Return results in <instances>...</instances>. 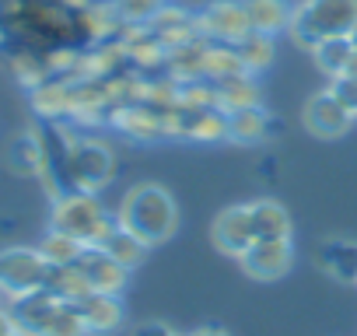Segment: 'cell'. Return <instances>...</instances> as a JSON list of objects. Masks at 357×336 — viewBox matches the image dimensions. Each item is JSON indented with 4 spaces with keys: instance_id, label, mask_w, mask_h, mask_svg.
Instances as JSON below:
<instances>
[{
    "instance_id": "obj_1",
    "label": "cell",
    "mask_w": 357,
    "mask_h": 336,
    "mask_svg": "<svg viewBox=\"0 0 357 336\" xmlns=\"http://www.w3.org/2000/svg\"><path fill=\"white\" fill-rule=\"evenodd\" d=\"M116 221L133 231L140 242L147 245H161L168 242L175 231H178V204L175 197L158 186V183H140L133 190H126L119 211H116Z\"/></svg>"
},
{
    "instance_id": "obj_2",
    "label": "cell",
    "mask_w": 357,
    "mask_h": 336,
    "mask_svg": "<svg viewBox=\"0 0 357 336\" xmlns=\"http://www.w3.org/2000/svg\"><path fill=\"white\" fill-rule=\"evenodd\" d=\"M116 176V154L109 151V144L95 140V137H74L60 168V183H56V197L63 193H102Z\"/></svg>"
},
{
    "instance_id": "obj_3",
    "label": "cell",
    "mask_w": 357,
    "mask_h": 336,
    "mask_svg": "<svg viewBox=\"0 0 357 336\" xmlns=\"http://www.w3.org/2000/svg\"><path fill=\"white\" fill-rule=\"evenodd\" d=\"M354 29H357V0H301L287 25L294 43L305 49H315L322 39L350 36Z\"/></svg>"
},
{
    "instance_id": "obj_4",
    "label": "cell",
    "mask_w": 357,
    "mask_h": 336,
    "mask_svg": "<svg viewBox=\"0 0 357 336\" xmlns=\"http://www.w3.org/2000/svg\"><path fill=\"white\" fill-rule=\"evenodd\" d=\"M50 228L77 238L81 245L95 249L105 242V235L116 228V217H109V211L102 207L98 193H63L53 197V211H50Z\"/></svg>"
},
{
    "instance_id": "obj_5",
    "label": "cell",
    "mask_w": 357,
    "mask_h": 336,
    "mask_svg": "<svg viewBox=\"0 0 357 336\" xmlns=\"http://www.w3.org/2000/svg\"><path fill=\"white\" fill-rule=\"evenodd\" d=\"M46 273H50V263L39 252V245L36 249H29V245L0 249V294L8 301L46 287Z\"/></svg>"
},
{
    "instance_id": "obj_6",
    "label": "cell",
    "mask_w": 357,
    "mask_h": 336,
    "mask_svg": "<svg viewBox=\"0 0 357 336\" xmlns=\"http://www.w3.org/2000/svg\"><path fill=\"white\" fill-rule=\"evenodd\" d=\"M197 32L211 43L235 46L238 39H245L252 32L245 0H211V4L197 15Z\"/></svg>"
},
{
    "instance_id": "obj_7",
    "label": "cell",
    "mask_w": 357,
    "mask_h": 336,
    "mask_svg": "<svg viewBox=\"0 0 357 336\" xmlns=\"http://www.w3.org/2000/svg\"><path fill=\"white\" fill-rule=\"evenodd\" d=\"M354 112L333 95V88H326V91H319V95H312L308 102H305V126H308V133H315V137H322V140H336V137H343L350 126H354Z\"/></svg>"
},
{
    "instance_id": "obj_8",
    "label": "cell",
    "mask_w": 357,
    "mask_h": 336,
    "mask_svg": "<svg viewBox=\"0 0 357 336\" xmlns=\"http://www.w3.org/2000/svg\"><path fill=\"white\" fill-rule=\"evenodd\" d=\"M214 245L235 259H242L252 242H256V224H252V207L245 204H235V207H225L218 217H214Z\"/></svg>"
},
{
    "instance_id": "obj_9",
    "label": "cell",
    "mask_w": 357,
    "mask_h": 336,
    "mask_svg": "<svg viewBox=\"0 0 357 336\" xmlns=\"http://www.w3.org/2000/svg\"><path fill=\"white\" fill-rule=\"evenodd\" d=\"M242 266L256 280H277L294 266V245L277 238H256L252 249L242 256Z\"/></svg>"
},
{
    "instance_id": "obj_10",
    "label": "cell",
    "mask_w": 357,
    "mask_h": 336,
    "mask_svg": "<svg viewBox=\"0 0 357 336\" xmlns=\"http://www.w3.org/2000/svg\"><path fill=\"white\" fill-rule=\"evenodd\" d=\"M60 308V298L50 294L46 287L32 291V294H22V298H11L8 301V312H11V322L18 333L25 336H43V329L50 326V319L56 315Z\"/></svg>"
},
{
    "instance_id": "obj_11",
    "label": "cell",
    "mask_w": 357,
    "mask_h": 336,
    "mask_svg": "<svg viewBox=\"0 0 357 336\" xmlns=\"http://www.w3.org/2000/svg\"><path fill=\"white\" fill-rule=\"evenodd\" d=\"M74 266L84 273L88 287L91 291H102V294H123V287L130 280V270L123 263H116L105 249H84Z\"/></svg>"
},
{
    "instance_id": "obj_12",
    "label": "cell",
    "mask_w": 357,
    "mask_h": 336,
    "mask_svg": "<svg viewBox=\"0 0 357 336\" xmlns=\"http://www.w3.org/2000/svg\"><path fill=\"white\" fill-rule=\"evenodd\" d=\"M74 305H77V312H81V319H84V326H88V333H91V336L116 333V329L123 326V315H126V308H123L119 294L88 291V294H84V298H77Z\"/></svg>"
},
{
    "instance_id": "obj_13",
    "label": "cell",
    "mask_w": 357,
    "mask_h": 336,
    "mask_svg": "<svg viewBox=\"0 0 357 336\" xmlns=\"http://www.w3.org/2000/svg\"><path fill=\"white\" fill-rule=\"evenodd\" d=\"M207 53H211V39H204V36H197L183 46H172L168 56H165L168 77H175L178 84L207 77Z\"/></svg>"
},
{
    "instance_id": "obj_14",
    "label": "cell",
    "mask_w": 357,
    "mask_h": 336,
    "mask_svg": "<svg viewBox=\"0 0 357 336\" xmlns=\"http://www.w3.org/2000/svg\"><path fill=\"white\" fill-rule=\"evenodd\" d=\"M29 95H32L36 116L46 123L70 119V112H74V81H67V77H50L39 88H32Z\"/></svg>"
},
{
    "instance_id": "obj_15",
    "label": "cell",
    "mask_w": 357,
    "mask_h": 336,
    "mask_svg": "<svg viewBox=\"0 0 357 336\" xmlns=\"http://www.w3.org/2000/svg\"><path fill=\"white\" fill-rule=\"evenodd\" d=\"M8 165L15 176H39L46 172V140L43 130H25L8 144Z\"/></svg>"
},
{
    "instance_id": "obj_16",
    "label": "cell",
    "mask_w": 357,
    "mask_h": 336,
    "mask_svg": "<svg viewBox=\"0 0 357 336\" xmlns=\"http://www.w3.org/2000/svg\"><path fill=\"white\" fill-rule=\"evenodd\" d=\"M147 29L165 43V49L183 46V43H190V39L200 36V32H197V15H190L186 8H178V4H165V8L151 18Z\"/></svg>"
},
{
    "instance_id": "obj_17",
    "label": "cell",
    "mask_w": 357,
    "mask_h": 336,
    "mask_svg": "<svg viewBox=\"0 0 357 336\" xmlns=\"http://www.w3.org/2000/svg\"><path fill=\"white\" fill-rule=\"evenodd\" d=\"M319 266L343 284H357V242L350 238H326L315 252Z\"/></svg>"
},
{
    "instance_id": "obj_18",
    "label": "cell",
    "mask_w": 357,
    "mask_h": 336,
    "mask_svg": "<svg viewBox=\"0 0 357 336\" xmlns=\"http://www.w3.org/2000/svg\"><path fill=\"white\" fill-rule=\"evenodd\" d=\"M214 88H218V109L228 112V116L259 105V88H256L252 74H235V77L214 81Z\"/></svg>"
},
{
    "instance_id": "obj_19",
    "label": "cell",
    "mask_w": 357,
    "mask_h": 336,
    "mask_svg": "<svg viewBox=\"0 0 357 336\" xmlns=\"http://www.w3.org/2000/svg\"><path fill=\"white\" fill-rule=\"evenodd\" d=\"M270 133H273V119L266 116L263 105L242 109V112H231L228 116V140H235V144H259Z\"/></svg>"
},
{
    "instance_id": "obj_20",
    "label": "cell",
    "mask_w": 357,
    "mask_h": 336,
    "mask_svg": "<svg viewBox=\"0 0 357 336\" xmlns=\"http://www.w3.org/2000/svg\"><path fill=\"white\" fill-rule=\"evenodd\" d=\"M249 8V25L252 32H263V36H277L291 25V15L294 8L287 0H245Z\"/></svg>"
},
{
    "instance_id": "obj_21",
    "label": "cell",
    "mask_w": 357,
    "mask_h": 336,
    "mask_svg": "<svg viewBox=\"0 0 357 336\" xmlns=\"http://www.w3.org/2000/svg\"><path fill=\"white\" fill-rule=\"evenodd\" d=\"M252 207V224H256V238H277V242H291V214L277 204V200H256Z\"/></svg>"
},
{
    "instance_id": "obj_22",
    "label": "cell",
    "mask_w": 357,
    "mask_h": 336,
    "mask_svg": "<svg viewBox=\"0 0 357 336\" xmlns=\"http://www.w3.org/2000/svg\"><path fill=\"white\" fill-rule=\"evenodd\" d=\"M95 249H105L116 263H123L126 270H133V266H140V263L147 259V249H151V245H147V242H140L133 231H126V228L116 221V228H112V231L105 235V242H102V245H95Z\"/></svg>"
},
{
    "instance_id": "obj_23",
    "label": "cell",
    "mask_w": 357,
    "mask_h": 336,
    "mask_svg": "<svg viewBox=\"0 0 357 336\" xmlns=\"http://www.w3.org/2000/svg\"><path fill=\"white\" fill-rule=\"evenodd\" d=\"M77 18H81V25L88 29V36L95 43H109L116 36V29H123L112 0H95V4H88L84 11H77Z\"/></svg>"
},
{
    "instance_id": "obj_24",
    "label": "cell",
    "mask_w": 357,
    "mask_h": 336,
    "mask_svg": "<svg viewBox=\"0 0 357 336\" xmlns=\"http://www.w3.org/2000/svg\"><path fill=\"white\" fill-rule=\"evenodd\" d=\"M354 49H357V46L350 43V36H336V39H322L312 53H315V63H319L322 74H329V77H343L347 67H350Z\"/></svg>"
},
{
    "instance_id": "obj_25",
    "label": "cell",
    "mask_w": 357,
    "mask_h": 336,
    "mask_svg": "<svg viewBox=\"0 0 357 336\" xmlns=\"http://www.w3.org/2000/svg\"><path fill=\"white\" fill-rule=\"evenodd\" d=\"M84 249H88V245H81L77 238H70V235H63V231H56V228H50V231L43 235V242H39V252L46 256L50 266H74Z\"/></svg>"
},
{
    "instance_id": "obj_26",
    "label": "cell",
    "mask_w": 357,
    "mask_h": 336,
    "mask_svg": "<svg viewBox=\"0 0 357 336\" xmlns=\"http://www.w3.org/2000/svg\"><path fill=\"white\" fill-rule=\"evenodd\" d=\"M46 291L56 294L60 301H77V298H84L91 287H88V280H84V273H81L77 266H50V273H46Z\"/></svg>"
},
{
    "instance_id": "obj_27",
    "label": "cell",
    "mask_w": 357,
    "mask_h": 336,
    "mask_svg": "<svg viewBox=\"0 0 357 336\" xmlns=\"http://www.w3.org/2000/svg\"><path fill=\"white\" fill-rule=\"evenodd\" d=\"M242 63L249 74H263L270 63H273V36H263V32H249L245 39L235 43Z\"/></svg>"
},
{
    "instance_id": "obj_28",
    "label": "cell",
    "mask_w": 357,
    "mask_h": 336,
    "mask_svg": "<svg viewBox=\"0 0 357 336\" xmlns=\"http://www.w3.org/2000/svg\"><path fill=\"white\" fill-rule=\"evenodd\" d=\"M235 74H249L238 49L228 46V43H211V53H207V81H225V77H235Z\"/></svg>"
},
{
    "instance_id": "obj_29",
    "label": "cell",
    "mask_w": 357,
    "mask_h": 336,
    "mask_svg": "<svg viewBox=\"0 0 357 336\" xmlns=\"http://www.w3.org/2000/svg\"><path fill=\"white\" fill-rule=\"evenodd\" d=\"M8 67H11L15 81H18L22 88H29V91L53 77V74H50V63H46V60H39V56H32V53H15Z\"/></svg>"
},
{
    "instance_id": "obj_30",
    "label": "cell",
    "mask_w": 357,
    "mask_h": 336,
    "mask_svg": "<svg viewBox=\"0 0 357 336\" xmlns=\"http://www.w3.org/2000/svg\"><path fill=\"white\" fill-rule=\"evenodd\" d=\"M43 336H91V333H88V326H84L77 305H74V301H60V308H56V315L50 319V326L43 329Z\"/></svg>"
},
{
    "instance_id": "obj_31",
    "label": "cell",
    "mask_w": 357,
    "mask_h": 336,
    "mask_svg": "<svg viewBox=\"0 0 357 336\" xmlns=\"http://www.w3.org/2000/svg\"><path fill=\"white\" fill-rule=\"evenodd\" d=\"M168 4V0H112V8L123 25H151V18Z\"/></svg>"
},
{
    "instance_id": "obj_32",
    "label": "cell",
    "mask_w": 357,
    "mask_h": 336,
    "mask_svg": "<svg viewBox=\"0 0 357 336\" xmlns=\"http://www.w3.org/2000/svg\"><path fill=\"white\" fill-rule=\"evenodd\" d=\"M333 95L357 116V81L354 77H333Z\"/></svg>"
},
{
    "instance_id": "obj_33",
    "label": "cell",
    "mask_w": 357,
    "mask_h": 336,
    "mask_svg": "<svg viewBox=\"0 0 357 336\" xmlns=\"http://www.w3.org/2000/svg\"><path fill=\"white\" fill-rule=\"evenodd\" d=\"M133 336H178V333L168 329L165 322H140V326L133 329Z\"/></svg>"
},
{
    "instance_id": "obj_34",
    "label": "cell",
    "mask_w": 357,
    "mask_h": 336,
    "mask_svg": "<svg viewBox=\"0 0 357 336\" xmlns=\"http://www.w3.org/2000/svg\"><path fill=\"white\" fill-rule=\"evenodd\" d=\"M15 333V322H11V312L0 308V336H11Z\"/></svg>"
},
{
    "instance_id": "obj_35",
    "label": "cell",
    "mask_w": 357,
    "mask_h": 336,
    "mask_svg": "<svg viewBox=\"0 0 357 336\" xmlns=\"http://www.w3.org/2000/svg\"><path fill=\"white\" fill-rule=\"evenodd\" d=\"M190 336H228L221 326H200V329H193Z\"/></svg>"
},
{
    "instance_id": "obj_36",
    "label": "cell",
    "mask_w": 357,
    "mask_h": 336,
    "mask_svg": "<svg viewBox=\"0 0 357 336\" xmlns=\"http://www.w3.org/2000/svg\"><path fill=\"white\" fill-rule=\"evenodd\" d=\"M63 8H70V11H84L88 4H95V0H60Z\"/></svg>"
},
{
    "instance_id": "obj_37",
    "label": "cell",
    "mask_w": 357,
    "mask_h": 336,
    "mask_svg": "<svg viewBox=\"0 0 357 336\" xmlns=\"http://www.w3.org/2000/svg\"><path fill=\"white\" fill-rule=\"evenodd\" d=\"M343 77H354L357 81V49H354V56H350V67H347V74Z\"/></svg>"
},
{
    "instance_id": "obj_38",
    "label": "cell",
    "mask_w": 357,
    "mask_h": 336,
    "mask_svg": "<svg viewBox=\"0 0 357 336\" xmlns=\"http://www.w3.org/2000/svg\"><path fill=\"white\" fill-rule=\"evenodd\" d=\"M8 43V29H4V18H0V46Z\"/></svg>"
},
{
    "instance_id": "obj_39",
    "label": "cell",
    "mask_w": 357,
    "mask_h": 336,
    "mask_svg": "<svg viewBox=\"0 0 357 336\" xmlns=\"http://www.w3.org/2000/svg\"><path fill=\"white\" fill-rule=\"evenodd\" d=\"M350 43H354V46H357V29H354V32H350Z\"/></svg>"
},
{
    "instance_id": "obj_40",
    "label": "cell",
    "mask_w": 357,
    "mask_h": 336,
    "mask_svg": "<svg viewBox=\"0 0 357 336\" xmlns=\"http://www.w3.org/2000/svg\"><path fill=\"white\" fill-rule=\"evenodd\" d=\"M0 308H8V298L4 294H0Z\"/></svg>"
},
{
    "instance_id": "obj_41",
    "label": "cell",
    "mask_w": 357,
    "mask_h": 336,
    "mask_svg": "<svg viewBox=\"0 0 357 336\" xmlns=\"http://www.w3.org/2000/svg\"><path fill=\"white\" fill-rule=\"evenodd\" d=\"M11 336H25V333H18V329H15V333H11Z\"/></svg>"
}]
</instances>
